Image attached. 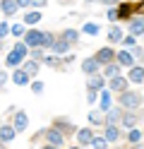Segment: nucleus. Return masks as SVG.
I'll use <instances>...</instances> for the list:
<instances>
[{
	"label": "nucleus",
	"mask_w": 144,
	"mask_h": 149,
	"mask_svg": "<svg viewBox=\"0 0 144 149\" xmlns=\"http://www.w3.org/2000/svg\"><path fill=\"white\" fill-rule=\"evenodd\" d=\"M24 55H26V46H24V43H17V48L7 55V65H19Z\"/></svg>",
	"instance_id": "f257e3e1"
},
{
	"label": "nucleus",
	"mask_w": 144,
	"mask_h": 149,
	"mask_svg": "<svg viewBox=\"0 0 144 149\" xmlns=\"http://www.w3.org/2000/svg\"><path fill=\"white\" fill-rule=\"evenodd\" d=\"M142 104V96L134 94V91H122V106L125 108H137Z\"/></svg>",
	"instance_id": "f03ea898"
},
{
	"label": "nucleus",
	"mask_w": 144,
	"mask_h": 149,
	"mask_svg": "<svg viewBox=\"0 0 144 149\" xmlns=\"http://www.w3.org/2000/svg\"><path fill=\"white\" fill-rule=\"evenodd\" d=\"M24 46L41 48V46H43V34H41V31H26V36H24Z\"/></svg>",
	"instance_id": "7ed1b4c3"
},
{
	"label": "nucleus",
	"mask_w": 144,
	"mask_h": 149,
	"mask_svg": "<svg viewBox=\"0 0 144 149\" xmlns=\"http://www.w3.org/2000/svg\"><path fill=\"white\" fill-rule=\"evenodd\" d=\"M111 89H113V91H125V89H127V79L120 77V74L111 77Z\"/></svg>",
	"instance_id": "20e7f679"
},
{
	"label": "nucleus",
	"mask_w": 144,
	"mask_h": 149,
	"mask_svg": "<svg viewBox=\"0 0 144 149\" xmlns=\"http://www.w3.org/2000/svg\"><path fill=\"white\" fill-rule=\"evenodd\" d=\"M113 58H115V53H113L111 48H101L99 53H96V58H94V60H96V63H111Z\"/></svg>",
	"instance_id": "39448f33"
},
{
	"label": "nucleus",
	"mask_w": 144,
	"mask_h": 149,
	"mask_svg": "<svg viewBox=\"0 0 144 149\" xmlns=\"http://www.w3.org/2000/svg\"><path fill=\"white\" fill-rule=\"evenodd\" d=\"M46 137H48V142H51V147H60L63 144V135L58 132V130H48Z\"/></svg>",
	"instance_id": "423d86ee"
},
{
	"label": "nucleus",
	"mask_w": 144,
	"mask_h": 149,
	"mask_svg": "<svg viewBox=\"0 0 144 149\" xmlns=\"http://www.w3.org/2000/svg\"><path fill=\"white\" fill-rule=\"evenodd\" d=\"M22 130H26V113H19L15 116V132H22Z\"/></svg>",
	"instance_id": "0eeeda50"
},
{
	"label": "nucleus",
	"mask_w": 144,
	"mask_h": 149,
	"mask_svg": "<svg viewBox=\"0 0 144 149\" xmlns=\"http://www.w3.org/2000/svg\"><path fill=\"white\" fill-rule=\"evenodd\" d=\"M12 137H15V127H10V125H0V139H3V142H10Z\"/></svg>",
	"instance_id": "6e6552de"
},
{
	"label": "nucleus",
	"mask_w": 144,
	"mask_h": 149,
	"mask_svg": "<svg viewBox=\"0 0 144 149\" xmlns=\"http://www.w3.org/2000/svg\"><path fill=\"white\" fill-rule=\"evenodd\" d=\"M0 5H3V12L5 15H15L17 12V3H15V0H3Z\"/></svg>",
	"instance_id": "1a4fd4ad"
},
{
	"label": "nucleus",
	"mask_w": 144,
	"mask_h": 149,
	"mask_svg": "<svg viewBox=\"0 0 144 149\" xmlns=\"http://www.w3.org/2000/svg\"><path fill=\"white\" fill-rule=\"evenodd\" d=\"M130 82H144V70L142 68H132L130 70Z\"/></svg>",
	"instance_id": "9d476101"
},
{
	"label": "nucleus",
	"mask_w": 144,
	"mask_h": 149,
	"mask_svg": "<svg viewBox=\"0 0 144 149\" xmlns=\"http://www.w3.org/2000/svg\"><path fill=\"white\" fill-rule=\"evenodd\" d=\"M77 139H79L82 144H89L94 139V135H91V130H79V132H77Z\"/></svg>",
	"instance_id": "9b49d317"
},
{
	"label": "nucleus",
	"mask_w": 144,
	"mask_h": 149,
	"mask_svg": "<svg viewBox=\"0 0 144 149\" xmlns=\"http://www.w3.org/2000/svg\"><path fill=\"white\" fill-rule=\"evenodd\" d=\"M22 72L26 74V77H29V74H36V72H38V63H36V60H29V63L24 65V70H22Z\"/></svg>",
	"instance_id": "f8f14e48"
},
{
	"label": "nucleus",
	"mask_w": 144,
	"mask_h": 149,
	"mask_svg": "<svg viewBox=\"0 0 144 149\" xmlns=\"http://www.w3.org/2000/svg\"><path fill=\"white\" fill-rule=\"evenodd\" d=\"M77 36H79V34H77L74 29H67V31L63 34V41H65L67 46H70V43H74V41H77Z\"/></svg>",
	"instance_id": "ddd939ff"
},
{
	"label": "nucleus",
	"mask_w": 144,
	"mask_h": 149,
	"mask_svg": "<svg viewBox=\"0 0 144 149\" xmlns=\"http://www.w3.org/2000/svg\"><path fill=\"white\" fill-rule=\"evenodd\" d=\"M130 31H132V36L144 34V24H142V22H132V24H130Z\"/></svg>",
	"instance_id": "4468645a"
},
{
	"label": "nucleus",
	"mask_w": 144,
	"mask_h": 149,
	"mask_svg": "<svg viewBox=\"0 0 144 149\" xmlns=\"http://www.w3.org/2000/svg\"><path fill=\"white\" fill-rule=\"evenodd\" d=\"M96 65H99V63H96L94 58H89V60H84V63H82V68H84V72H89V74H91V72L96 70Z\"/></svg>",
	"instance_id": "2eb2a0df"
},
{
	"label": "nucleus",
	"mask_w": 144,
	"mask_h": 149,
	"mask_svg": "<svg viewBox=\"0 0 144 149\" xmlns=\"http://www.w3.org/2000/svg\"><path fill=\"white\" fill-rule=\"evenodd\" d=\"M118 60H120V65H132V55L127 51H122V53H118Z\"/></svg>",
	"instance_id": "dca6fc26"
},
{
	"label": "nucleus",
	"mask_w": 144,
	"mask_h": 149,
	"mask_svg": "<svg viewBox=\"0 0 144 149\" xmlns=\"http://www.w3.org/2000/svg\"><path fill=\"white\" fill-rule=\"evenodd\" d=\"M106 139H108V142H115V139H118V127H108V130H106Z\"/></svg>",
	"instance_id": "f3484780"
},
{
	"label": "nucleus",
	"mask_w": 144,
	"mask_h": 149,
	"mask_svg": "<svg viewBox=\"0 0 144 149\" xmlns=\"http://www.w3.org/2000/svg\"><path fill=\"white\" fill-rule=\"evenodd\" d=\"M132 10H134V5H122L120 10H115V12H118V19H120V17H127Z\"/></svg>",
	"instance_id": "a211bd4d"
},
{
	"label": "nucleus",
	"mask_w": 144,
	"mask_h": 149,
	"mask_svg": "<svg viewBox=\"0 0 144 149\" xmlns=\"http://www.w3.org/2000/svg\"><path fill=\"white\" fill-rule=\"evenodd\" d=\"M38 19H41V12H29V15H26V19H24V22H26V24H36Z\"/></svg>",
	"instance_id": "6ab92c4d"
},
{
	"label": "nucleus",
	"mask_w": 144,
	"mask_h": 149,
	"mask_svg": "<svg viewBox=\"0 0 144 149\" xmlns=\"http://www.w3.org/2000/svg\"><path fill=\"white\" fill-rule=\"evenodd\" d=\"M118 120H120V111L115 108V111H111V113H108V123L115 127V123H118Z\"/></svg>",
	"instance_id": "aec40b11"
},
{
	"label": "nucleus",
	"mask_w": 144,
	"mask_h": 149,
	"mask_svg": "<svg viewBox=\"0 0 144 149\" xmlns=\"http://www.w3.org/2000/svg\"><path fill=\"white\" fill-rule=\"evenodd\" d=\"M101 87H103V79H101V77H94V79L89 82V89H91V91H96V89H101Z\"/></svg>",
	"instance_id": "412c9836"
},
{
	"label": "nucleus",
	"mask_w": 144,
	"mask_h": 149,
	"mask_svg": "<svg viewBox=\"0 0 144 149\" xmlns=\"http://www.w3.org/2000/svg\"><path fill=\"white\" fill-rule=\"evenodd\" d=\"M15 82H17L19 87H22V84H26V74H24L22 70H19V72H15Z\"/></svg>",
	"instance_id": "4be33fe9"
},
{
	"label": "nucleus",
	"mask_w": 144,
	"mask_h": 149,
	"mask_svg": "<svg viewBox=\"0 0 144 149\" xmlns=\"http://www.w3.org/2000/svg\"><path fill=\"white\" fill-rule=\"evenodd\" d=\"M139 137H142V132H139V130H130V135H127V139H130L132 144H134V142H139Z\"/></svg>",
	"instance_id": "5701e85b"
},
{
	"label": "nucleus",
	"mask_w": 144,
	"mask_h": 149,
	"mask_svg": "<svg viewBox=\"0 0 144 149\" xmlns=\"http://www.w3.org/2000/svg\"><path fill=\"white\" fill-rule=\"evenodd\" d=\"M111 41H122V31L115 26V29H111Z\"/></svg>",
	"instance_id": "b1692460"
},
{
	"label": "nucleus",
	"mask_w": 144,
	"mask_h": 149,
	"mask_svg": "<svg viewBox=\"0 0 144 149\" xmlns=\"http://www.w3.org/2000/svg\"><path fill=\"white\" fill-rule=\"evenodd\" d=\"M53 48H55V53H65L67 51V43L65 41H58V43H53Z\"/></svg>",
	"instance_id": "393cba45"
},
{
	"label": "nucleus",
	"mask_w": 144,
	"mask_h": 149,
	"mask_svg": "<svg viewBox=\"0 0 144 149\" xmlns=\"http://www.w3.org/2000/svg\"><path fill=\"white\" fill-rule=\"evenodd\" d=\"M84 31H86V34H99V24H86Z\"/></svg>",
	"instance_id": "a878e982"
},
{
	"label": "nucleus",
	"mask_w": 144,
	"mask_h": 149,
	"mask_svg": "<svg viewBox=\"0 0 144 149\" xmlns=\"http://www.w3.org/2000/svg\"><path fill=\"white\" fill-rule=\"evenodd\" d=\"M101 108H111V96H108V94L101 96Z\"/></svg>",
	"instance_id": "bb28decb"
},
{
	"label": "nucleus",
	"mask_w": 144,
	"mask_h": 149,
	"mask_svg": "<svg viewBox=\"0 0 144 149\" xmlns=\"http://www.w3.org/2000/svg\"><path fill=\"white\" fill-rule=\"evenodd\" d=\"M12 34H15V36H22V34H24V26H22V24H15V26H12Z\"/></svg>",
	"instance_id": "cd10ccee"
},
{
	"label": "nucleus",
	"mask_w": 144,
	"mask_h": 149,
	"mask_svg": "<svg viewBox=\"0 0 144 149\" xmlns=\"http://www.w3.org/2000/svg\"><path fill=\"white\" fill-rule=\"evenodd\" d=\"M94 142V149H106V139H91Z\"/></svg>",
	"instance_id": "c85d7f7f"
},
{
	"label": "nucleus",
	"mask_w": 144,
	"mask_h": 149,
	"mask_svg": "<svg viewBox=\"0 0 144 149\" xmlns=\"http://www.w3.org/2000/svg\"><path fill=\"white\" fill-rule=\"evenodd\" d=\"M106 74H108V77H115V74H118V68H115V65H108V70H106Z\"/></svg>",
	"instance_id": "c756f323"
},
{
	"label": "nucleus",
	"mask_w": 144,
	"mask_h": 149,
	"mask_svg": "<svg viewBox=\"0 0 144 149\" xmlns=\"http://www.w3.org/2000/svg\"><path fill=\"white\" fill-rule=\"evenodd\" d=\"M89 120H91V123H96V125H99V123H103L99 113H89Z\"/></svg>",
	"instance_id": "7c9ffc66"
},
{
	"label": "nucleus",
	"mask_w": 144,
	"mask_h": 149,
	"mask_svg": "<svg viewBox=\"0 0 144 149\" xmlns=\"http://www.w3.org/2000/svg\"><path fill=\"white\" fill-rule=\"evenodd\" d=\"M43 46H53V36L51 34H43Z\"/></svg>",
	"instance_id": "2f4dec72"
},
{
	"label": "nucleus",
	"mask_w": 144,
	"mask_h": 149,
	"mask_svg": "<svg viewBox=\"0 0 144 149\" xmlns=\"http://www.w3.org/2000/svg\"><path fill=\"white\" fill-rule=\"evenodd\" d=\"M15 3H17L19 7H26V5H34V3H31V0H15Z\"/></svg>",
	"instance_id": "473e14b6"
},
{
	"label": "nucleus",
	"mask_w": 144,
	"mask_h": 149,
	"mask_svg": "<svg viewBox=\"0 0 144 149\" xmlns=\"http://www.w3.org/2000/svg\"><path fill=\"white\" fill-rule=\"evenodd\" d=\"M7 31H10V26H7V24H0V39H3Z\"/></svg>",
	"instance_id": "72a5a7b5"
},
{
	"label": "nucleus",
	"mask_w": 144,
	"mask_h": 149,
	"mask_svg": "<svg viewBox=\"0 0 144 149\" xmlns=\"http://www.w3.org/2000/svg\"><path fill=\"white\" fill-rule=\"evenodd\" d=\"M122 123H125V125H130V127H132V125H134V118H132V116H125V120H122Z\"/></svg>",
	"instance_id": "f704fd0d"
},
{
	"label": "nucleus",
	"mask_w": 144,
	"mask_h": 149,
	"mask_svg": "<svg viewBox=\"0 0 144 149\" xmlns=\"http://www.w3.org/2000/svg\"><path fill=\"white\" fill-rule=\"evenodd\" d=\"M31 89L38 94V91H43V84H41V82H34V87H31Z\"/></svg>",
	"instance_id": "c9c22d12"
},
{
	"label": "nucleus",
	"mask_w": 144,
	"mask_h": 149,
	"mask_svg": "<svg viewBox=\"0 0 144 149\" xmlns=\"http://www.w3.org/2000/svg\"><path fill=\"white\" fill-rule=\"evenodd\" d=\"M38 58H43V53H41V48H36V51H34V60H38Z\"/></svg>",
	"instance_id": "e433bc0d"
},
{
	"label": "nucleus",
	"mask_w": 144,
	"mask_h": 149,
	"mask_svg": "<svg viewBox=\"0 0 144 149\" xmlns=\"http://www.w3.org/2000/svg\"><path fill=\"white\" fill-rule=\"evenodd\" d=\"M122 43H125V46H134V36H130V39H125Z\"/></svg>",
	"instance_id": "4c0bfd02"
},
{
	"label": "nucleus",
	"mask_w": 144,
	"mask_h": 149,
	"mask_svg": "<svg viewBox=\"0 0 144 149\" xmlns=\"http://www.w3.org/2000/svg\"><path fill=\"white\" fill-rule=\"evenodd\" d=\"M5 79H7V74H5V72H0V87L5 84Z\"/></svg>",
	"instance_id": "58836bf2"
},
{
	"label": "nucleus",
	"mask_w": 144,
	"mask_h": 149,
	"mask_svg": "<svg viewBox=\"0 0 144 149\" xmlns=\"http://www.w3.org/2000/svg\"><path fill=\"white\" fill-rule=\"evenodd\" d=\"M106 5H118V0H103Z\"/></svg>",
	"instance_id": "ea45409f"
},
{
	"label": "nucleus",
	"mask_w": 144,
	"mask_h": 149,
	"mask_svg": "<svg viewBox=\"0 0 144 149\" xmlns=\"http://www.w3.org/2000/svg\"><path fill=\"white\" fill-rule=\"evenodd\" d=\"M31 3H36V5H46V0H31Z\"/></svg>",
	"instance_id": "a19ab883"
},
{
	"label": "nucleus",
	"mask_w": 144,
	"mask_h": 149,
	"mask_svg": "<svg viewBox=\"0 0 144 149\" xmlns=\"http://www.w3.org/2000/svg\"><path fill=\"white\" fill-rule=\"evenodd\" d=\"M137 10H139V12H142V15H144V3H142V5H139V7H137Z\"/></svg>",
	"instance_id": "79ce46f5"
},
{
	"label": "nucleus",
	"mask_w": 144,
	"mask_h": 149,
	"mask_svg": "<svg viewBox=\"0 0 144 149\" xmlns=\"http://www.w3.org/2000/svg\"><path fill=\"white\" fill-rule=\"evenodd\" d=\"M43 149H58V147H43Z\"/></svg>",
	"instance_id": "37998d69"
},
{
	"label": "nucleus",
	"mask_w": 144,
	"mask_h": 149,
	"mask_svg": "<svg viewBox=\"0 0 144 149\" xmlns=\"http://www.w3.org/2000/svg\"><path fill=\"white\" fill-rule=\"evenodd\" d=\"M86 3H94V0H86Z\"/></svg>",
	"instance_id": "c03bdc74"
},
{
	"label": "nucleus",
	"mask_w": 144,
	"mask_h": 149,
	"mask_svg": "<svg viewBox=\"0 0 144 149\" xmlns=\"http://www.w3.org/2000/svg\"><path fill=\"white\" fill-rule=\"evenodd\" d=\"M0 149H5V147H3V144H0Z\"/></svg>",
	"instance_id": "a18cd8bd"
},
{
	"label": "nucleus",
	"mask_w": 144,
	"mask_h": 149,
	"mask_svg": "<svg viewBox=\"0 0 144 149\" xmlns=\"http://www.w3.org/2000/svg\"><path fill=\"white\" fill-rule=\"evenodd\" d=\"M70 149H77V147H70Z\"/></svg>",
	"instance_id": "49530a36"
},
{
	"label": "nucleus",
	"mask_w": 144,
	"mask_h": 149,
	"mask_svg": "<svg viewBox=\"0 0 144 149\" xmlns=\"http://www.w3.org/2000/svg\"><path fill=\"white\" fill-rule=\"evenodd\" d=\"M142 55H144V53H142Z\"/></svg>",
	"instance_id": "de8ad7c7"
}]
</instances>
